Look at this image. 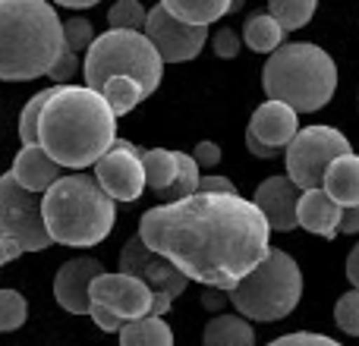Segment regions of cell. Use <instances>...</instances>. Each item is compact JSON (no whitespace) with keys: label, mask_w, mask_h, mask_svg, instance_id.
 Instances as JSON below:
<instances>
[{"label":"cell","mask_w":359,"mask_h":346,"mask_svg":"<svg viewBox=\"0 0 359 346\" xmlns=\"http://www.w3.org/2000/svg\"><path fill=\"white\" fill-rule=\"evenodd\" d=\"M142 242L205 290L233 293L271 252L265 214L243 195H202L168 202L139 221Z\"/></svg>","instance_id":"obj_1"},{"label":"cell","mask_w":359,"mask_h":346,"mask_svg":"<svg viewBox=\"0 0 359 346\" xmlns=\"http://www.w3.org/2000/svg\"><path fill=\"white\" fill-rule=\"evenodd\" d=\"M38 145L60 167L98 164L117 145V113L101 92L88 85H57V95L41 113Z\"/></svg>","instance_id":"obj_2"},{"label":"cell","mask_w":359,"mask_h":346,"mask_svg":"<svg viewBox=\"0 0 359 346\" xmlns=\"http://www.w3.org/2000/svg\"><path fill=\"white\" fill-rule=\"evenodd\" d=\"M63 22L44 0H0V79L29 82L57 67Z\"/></svg>","instance_id":"obj_3"},{"label":"cell","mask_w":359,"mask_h":346,"mask_svg":"<svg viewBox=\"0 0 359 346\" xmlns=\"http://www.w3.org/2000/svg\"><path fill=\"white\" fill-rule=\"evenodd\" d=\"M44 223L54 242L60 246L86 249L107 240L114 230V198L98 186L95 177L86 173H69L60 177L41 198Z\"/></svg>","instance_id":"obj_4"},{"label":"cell","mask_w":359,"mask_h":346,"mask_svg":"<svg viewBox=\"0 0 359 346\" xmlns=\"http://www.w3.org/2000/svg\"><path fill=\"white\" fill-rule=\"evenodd\" d=\"M262 88L268 101H280L297 113L322 111L334 98L337 67L328 50H322L318 44H284L268 57L262 69Z\"/></svg>","instance_id":"obj_5"},{"label":"cell","mask_w":359,"mask_h":346,"mask_svg":"<svg viewBox=\"0 0 359 346\" xmlns=\"http://www.w3.org/2000/svg\"><path fill=\"white\" fill-rule=\"evenodd\" d=\"M82 73H86V85L92 92H101L111 79L130 76L145 88V95H151L161 85L164 60L145 32L107 29L92 41L86 63H82Z\"/></svg>","instance_id":"obj_6"},{"label":"cell","mask_w":359,"mask_h":346,"mask_svg":"<svg viewBox=\"0 0 359 346\" xmlns=\"http://www.w3.org/2000/svg\"><path fill=\"white\" fill-rule=\"evenodd\" d=\"M299 296H303V271L284 249L271 246L268 258L230 293V303L252 321H280L299 305Z\"/></svg>","instance_id":"obj_7"},{"label":"cell","mask_w":359,"mask_h":346,"mask_svg":"<svg viewBox=\"0 0 359 346\" xmlns=\"http://www.w3.org/2000/svg\"><path fill=\"white\" fill-rule=\"evenodd\" d=\"M353 155L350 139L334 126H309L287 145V177L297 183L299 192H312L325 186V173L341 158Z\"/></svg>","instance_id":"obj_8"},{"label":"cell","mask_w":359,"mask_h":346,"mask_svg":"<svg viewBox=\"0 0 359 346\" xmlns=\"http://www.w3.org/2000/svg\"><path fill=\"white\" fill-rule=\"evenodd\" d=\"M0 233L16 242L22 252H41L54 242L44 223L41 202L25 192L13 179V173L0 177Z\"/></svg>","instance_id":"obj_9"},{"label":"cell","mask_w":359,"mask_h":346,"mask_svg":"<svg viewBox=\"0 0 359 346\" xmlns=\"http://www.w3.org/2000/svg\"><path fill=\"white\" fill-rule=\"evenodd\" d=\"M120 274H130V277L142 280V284L155 293L151 318L168 315L174 299L186 290V284H189V277H186L177 265H170L168 258H161L158 252H151V249L145 246L142 236L126 240L123 252H120Z\"/></svg>","instance_id":"obj_10"},{"label":"cell","mask_w":359,"mask_h":346,"mask_svg":"<svg viewBox=\"0 0 359 346\" xmlns=\"http://www.w3.org/2000/svg\"><path fill=\"white\" fill-rule=\"evenodd\" d=\"M142 155L145 151H139L133 142L117 139V145L95 164V179L114 202H136L142 195V189L149 186Z\"/></svg>","instance_id":"obj_11"},{"label":"cell","mask_w":359,"mask_h":346,"mask_svg":"<svg viewBox=\"0 0 359 346\" xmlns=\"http://www.w3.org/2000/svg\"><path fill=\"white\" fill-rule=\"evenodd\" d=\"M145 35L151 38V44L158 48V54H161L164 63L192 60V57L205 48V41H208V29L180 22L177 16H170L164 4H158V6H151L149 10Z\"/></svg>","instance_id":"obj_12"},{"label":"cell","mask_w":359,"mask_h":346,"mask_svg":"<svg viewBox=\"0 0 359 346\" xmlns=\"http://www.w3.org/2000/svg\"><path fill=\"white\" fill-rule=\"evenodd\" d=\"M92 305L114 312L117 318H123L126 324L149 318L155 309V293L142 284V280L130 277V274H101L92 284Z\"/></svg>","instance_id":"obj_13"},{"label":"cell","mask_w":359,"mask_h":346,"mask_svg":"<svg viewBox=\"0 0 359 346\" xmlns=\"http://www.w3.org/2000/svg\"><path fill=\"white\" fill-rule=\"evenodd\" d=\"M104 265L98 258H73L60 265L54 277V296L73 315H88L92 312V284L101 277Z\"/></svg>","instance_id":"obj_14"},{"label":"cell","mask_w":359,"mask_h":346,"mask_svg":"<svg viewBox=\"0 0 359 346\" xmlns=\"http://www.w3.org/2000/svg\"><path fill=\"white\" fill-rule=\"evenodd\" d=\"M299 198H303V192L297 189L290 177H268L255 189L252 202L265 214L268 227L278 230V233H290L299 223Z\"/></svg>","instance_id":"obj_15"},{"label":"cell","mask_w":359,"mask_h":346,"mask_svg":"<svg viewBox=\"0 0 359 346\" xmlns=\"http://www.w3.org/2000/svg\"><path fill=\"white\" fill-rule=\"evenodd\" d=\"M249 136L259 139L268 148L280 151L299 136V113L280 101H268L249 120Z\"/></svg>","instance_id":"obj_16"},{"label":"cell","mask_w":359,"mask_h":346,"mask_svg":"<svg viewBox=\"0 0 359 346\" xmlns=\"http://www.w3.org/2000/svg\"><path fill=\"white\" fill-rule=\"evenodd\" d=\"M13 179L22 186L25 192H48L50 186L60 179V164L41 148V145H32V148H19V155L13 158Z\"/></svg>","instance_id":"obj_17"},{"label":"cell","mask_w":359,"mask_h":346,"mask_svg":"<svg viewBox=\"0 0 359 346\" xmlns=\"http://www.w3.org/2000/svg\"><path fill=\"white\" fill-rule=\"evenodd\" d=\"M341 217L344 208L325 189L303 192V198H299V227L303 230L325 236V240H334L341 233Z\"/></svg>","instance_id":"obj_18"},{"label":"cell","mask_w":359,"mask_h":346,"mask_svg":"<svg viewBox=\"0 0 359 346\" xmlns=\"http://www.w3.org/2000/svg\"><path fill=\"white\" fill-rule=\"evenodd\" d=\"M322 189L328 192L344 211L359 208V155H347L331 164V170L325 173Z\"/></svg>","instance_id":"obj_19"},{"label":"cell","mask_w":359,"mask_h":346,"mask_svg":"<svg viewBox=\"0 0 359 346\" xmlns=\"http://www.w3.org/2000/svg\"><path fill=\"white\" fill-rule=\"evenodd\" d=\"M170 16H177L186 25H198L208 29L211 22H217L221 16H227L233 10V0H164Z\"/></svg>","instance_id":"obj_20"},{"label":"cell","mask_w":359,"mask_h":346,"mask_svg":"<svg viewBox=\"0 0 359 346\" xmlns=\"http://www.w3.org/2000/svg\"><path fill=\"white\" fill-rule=\"evenodd\" d=\"M202 343L205 346H255V331L249 328L246 318L217 315L205 324Z\"/></svg>","instance_id":"obj_21"},{"label":"cell","mask_w":359,"mask_h":346,"mask_svg":"<svg viewBox=\"0 0 359 346\" xmlns=\"http://www.w3.org/2000/svg\"><path fill=\"white\" fill-rule=\"evenodd\" d=\"M284 35L287 32L280 29V22L271 16V13H252V16L246 19V25H243V41L249 44L252 50H259V54H274V50L284 48Z\"/></svg>","instance_id":"obj_22"},{"label":"cell","mask_w":359,"mask_h":346,"mask_svg":"<svg viewBox=\"0 0 359 346\" xmlns=\"http://www.w3.org/2000/svg\"><path fill=\"white\" fill-rule=\"evenodd\" d=\"M145 161V179H149V189L158 192V195H168L177 183V173H180V164H177V151H168V148H151L142 155Z\"/></svg>","instance_id":"obj_23"},{"label":"cell","mask_w":359,"mask_h":346,"mask_svg":"<svg viewBox=\"0 0 359 346\" xmlns=\"http://www.w3.org/2000/svg\"><path fill=\"white\" fill-rule=\"evenodd\" d=\"M120 346H174V334L161 318H139L120 331Z\"/></svg>","instance_id":"obj_24"},{"label":"cell","mask_w":359,"mask_h":346,"mask_svg":"<svg viewBox=\"0 0 359 346\" xmlns=\"http://www.w3.org/2000/svg\"><path fill=\"white\" fill-rule=\"evenodd\" d=\"M101 95H104V101L111 104V111L117 113V117H123V113H130L133 107L145 98V88L139 85L136 79H130V76H120V79L107 82V85L101 88Z\"/></svg>","instance_id":"obj_25"},{"label":"cell","mask_w":359,"mask_h":346,"mask_svg":"<svg viewBox=\"0 0 359 346\" xmlns=\"http://www.w3.org/2000/svg\"><path fill=\"white\" fill-rule=\"evenodd\" d=\"M57 95V85L44 88V92L32 95L29 104H25L22 117H19V139H22V148H32V145H38V130H41V113L44 107L50 104V98Z\"/></svg>","instance_id":"obj_26"},{"label":"cell","mask_w":359,"mask_h":346,"mask_svg":"<svg viewBox=\"0 0 359 346\" xmlns=\"http://www.w3.org/2000/svg\"><path fill=\"white\" fill-rule=\"evenodd\" d=\"M268 13L278 19L284 32H297L316 16V0H271Z\"/></svg>","instance_id":"obj_27"},{"label":"cell","mask_w":359,"mask_h":346,"mask_svg":"<svg viewBox=\"0 0 359 346\" xmlns=\"http://www.w3.org/2000/svg\"><path fill=\"white\" fill-rule=\"evenodd\" d=\"M107 25L114 32H139L149 25V10L136 0H120L107 10Z\"/></svg>","instance_id":"obj_28"},{"label":"cell","mask_w":359,"mask_h":346,"mask_svg":"<svg viewBox=\"0 0 359 346\" xmlns=\"http://www.w3.org/2000/svg\"><path fill=\"white\" fill-rule=\"evenodd\" d=\"M177 164H180L177 183H174V189L168 192L170 202L192 198L198 192V183H202V177H198V164H196V158H192V155H186V151H177Z\"/></svg>","instance_id":"obj_29"},{"label":"cell","mask_w":359,"mask_h":346,"mask_svg":"<svg viewBox=\"0 0 359 346\" xmlns=\"http://www.w3.org/2000/svg\"><path fill=\"white\" fill-rule=\"evenodd\" d=\"M29 318V305H25L22 293L16 290H0V334L19 331Z\"/></svg>","instance_id":"obj_30"},{"label":"cell","mask_w":359,"mask_h":346,"mask_svg":"<svg viewBox=\"0 0 359 346\" xmlns=\"http://www.w3.org/2000/svg\"><path fill=\"white\" fill-rule=\"evenodd\" d=\"M334 321H337V328L347 331L350 337H359V290H350L337 299Z\"/></svg>","instance_id":"obj_31"},{"label":"cell","mask_w":359,"mask_h":346,"mask_svg":"<svg viewBox=\"0 0 359 346\" xmlns=\"http://www.w3.org/2000/svg\"><path fill=\"white\" fill-rule=\"evenodd\" d=\"M63 41H67V50L69 54H79V50H88L95 41V29L88 19L76 16L69 22H63Z\"/></svg>","instance_id":"obj_32"},{"label":"cell","mask_w":359,"mask_h":346,"mask_svg":"<svg viewBox=\"0 0 359 346\" xmlns=\"http://www.w3.org/2000/svg\"><path fill=\"white\" fill-rule=\"evenodd\" d=\"M268 346H344V343L331 340V337H325V334H309V331H297V334L278 337V340H271Z\"/></svg>","instance_id":"obj_33"},{"label":"cell","mask_w":359,"mask_h":346,"mask_svg":"<svg viewBox=\"0 0 359 346\" xmlns=\"http://www.w3.org/2000/svg\"><path fill=\"white\" fill-rule=\"evenodd\" d=\"M240 44H243V38L236 35L233 29H217L215 38H211V48H215V54L224 57V60H230V57L240 54Z\"/></svg>","instance_id":"obj_34"},{"label":"cell","mask_w":359,"mask_h":346,"mask_svg":"<svg viewBox=\"0 0 359 346\" xmlns=\"http://www.w3.org/2000/svg\"><path fill=\"white\" fill-rule=\"evenodd\" d=\"M198 192H202V195H240V192H236V186L230 183L227 177H202Z\"/></svg>","instance_id":"obj_35"},{"label":"cell","mask_w":359,"mask_h":346,"mask_svg":"<svg viewBox=\"0 0 359 346\" xmlns=\"http://www.w3.org/2000/svg\"><path fill=\"white\" fill-rule=\"evenodd\" d=\"M88 315H92V318H95V324H98L101 331H107V334H120V331L126 328L123 318H117L114 312L101 309V305H92V312H88Z\"/></svg>","instance_id":"obj_36"},{"label":"cell","mask_w":359,"mask_h":346,"mask_svg":"<svg viewBox=\"0 0 359 346\" xmlns=\"http://www.w3.org/2000/svg\"><path fill=\"white\" fill-rule=\"evenodd\" d=\"M76 54H69L67 48H63V54H60V60H57V67L50 69V79H57V85H67V79H73V73H76Z\"/></svg>","instance_id":"obj_37"},{"label":"cell","mask_w":359,"mask_h":346,"mask_svg":"<svg viewBox=\"0 0 359 346\" xmlns=\"http://www.w3.org/2000/svg\"><path fill=\"white\" fill-rule=\"evenodd\" d=\"M192 158H196L198 167H215V164L221 161V145H215V142H198L196 151H192Z\"/></svg>","instance_id":"obj_38"},{"label":"cell","mask_w":359,"mask_h":346,"mask_svg":"<svg viewBox=\"0 0 359 346\" xmlns=\"http://www.w3.org/2000/svg\"><path fill=\"white\" fill-rule=\"evenodd\" d=\"M19 255H22V249L16 246V242L13 240H6L4 233H0V268L6 265V261H13V258H19Z\"/></svg>","instance_id":"obj_39"},{"label":"cell","mask_w":359,"mask_h":346,"mask_svg":"<svg viewBox=\"0 0 359 346\" xmlns=\"http://www.w3.org/2000/svg\"><path fill=\"white\" fill-rule=\"evenodd\" d=\"M347 280L353 284V290H359V242L353 246V252L347 255Z\"/></svg>","instance_id":"obj_40"},{"label":"cell","mask_w":359,"mask_h":346,"mask_svg":"<svg viewBox=\"0 0 359 346\" xmlns=\"http://www.w3.org/2000/svg\"><path fill=\"white\" fill-rule=\"evenodd\" d=\"M246 148L252 151L255 158H262V161H268V158H274V155H278V151H274V148H268V145H262L259 139H252V136H249V132H246Z\"/></svg>","instance_id":"obj_41"},{"label":"cell","mask_w":359,"mask_h":346,"mask_svg":"<svg viewBox=\"0 0 359 346\" xmlns=\"http://www.w3.org/2000/svg\"><path fill=\"white\" fill-rule=\"evenodd\" d=\"M341 233H359V208H347V211H344Z\"/></svg>","instance_id":"obj_42"},{"label":"cell","mask_w":359,"mask_h":346,"mask_svg":"<svg viewBox=\"0 0 359 346\" xmlns=\"http://www.w3.org/2000/svg\"><path fill=\"white\" fill-rule=\"evenodd\" d=\"M205 309L211 312L221 309V290H205Z\"/></svg>","instance_id":"obj_43"},{"label":"cell","mask_w":359,"mask_h":346,"mask_svg":"<svg viewBox=\"0 0 359 346\" xmlns=\"http://www.w3.org/2000/svg\"><path fill=\"white\" fill-rule=\"evenodd\" d=\"M67 10H88V6H95V0H60Z\"/></svg>","instance_id":"obj_44"}]
</instances>
